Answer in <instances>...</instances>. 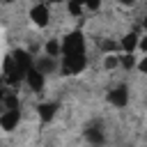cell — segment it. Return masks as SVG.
<instances>
[{
  "mask_svg": "<svg viewBox=\"0 0 147 147\" xmlns=\"http://www.w3.org/2000/svg\"><path fill=\"white\" fill-rule=\"evenodd\" d=\"M85 53V37L80 30L69 32L62 39V55H83Z\"/></svg>",
  "mask_w": 147,
  "mask_h": 147,
  "instance_id": "1",
  "label": "cell"
},
{
  "mask_svg": "<svg viewBox=\"0 0 147 147\" xmlns=\"http://www.w3.org/2000/svg\"><path fill=\"white\" fill-rule=\"evenodd\" d=\"M85 67H87L85 53L83 55H62V64H60L62 76H78L85 71Z\"/></svg>",
  "mask_w": 147,
  "mask_h": 147,
  "instance_id": "2",
  "label": "cell"
},
{
  "mask_svg": "<svg viewBox=\"0 0 147 147\" xmlns=\"http://www.w3.org/2000/svg\"><path fill=\"white\" fill-rule=\"evenodd\" d=\"M30 21L37 25V28H46L51 23V11L44 2H37L32 9H30Z\"/></svg>",
  "mask_w": 147,
  "mask_h": 147,
  "instance_id": "3",
  "label": "cell"
},
{
  "mask_svg": "<svg viewBox=\"0 0 147 147\" xmlns=\"http://www.w3.org/2000/svg\"><path fill=\"white\" fill-rule=\"evenodd\" d=\"M108 103H113L115 108H124V106H129V87L126 85H117V87H113L110 92H108Z\"/></svg>",
  "mask_w": 147,
  "mask_h": 147,
  "instance_id": "4",
  "label": "cell"
},
{
  "mask_svg": "<svg viewBox=\"0 0 147 147\" xmlns=\"http://www.w3.org/2000/svg\"><path fill=\"white\" fill-rule=\"evenodd\" d=\"M25 83H28V87H30L32 92H41V90H44V83H46V76H44L37 67H32V69L28 71V76H25Z\"/></svg>",
  "mask_w": 147,
  "mask_h": 147,
  "instance_id": "5",
  "label": "cell"
},
{
  "mask_svg": "<svg viewBox=\"0 0 147 147\" xmlns=\"http://www.w3.org/2000/svg\"><path fill=\"white\" fill-rule=\"evenodd\" d=\"M18 122H21V110H5L2 115H0V126H2V131H14L16 126H18Z\"/></svg>",
  "mask_w": 147,
  "mask_h": 147,
  "instance_id": "6",
  "label": "cell"
},
{
  "mask_svg": "<svg viewBox=\"0 0 147 147\" xmlns=\"http://www.w3.org/2000/svg\"><path fill=\"white\" fill-rule=\"evenodd\" d=\"M34 67H37L44 76H48V74H55V69H57V60L51 57V55H41V57L34 60Z\"/></svg>",
  "mask_w": 147,
  "mask_h": 147,
  "instance_id": "7",
  "label": "cell"
},
{
  "mask_svg": "<svg viewBox=\"0 0 147 147\" xmlns=\"http://www.w3.org/2000/svg\"><path fill=\"white\" fill-rule=\"evenodd\" d=\"M55 113H57V103H39L37 106V115H39V119L44 122V124H48V122H53L55 119Z\"/></svg>",
  "mask_w": 147,
  "mask_h": 147,
  "instance_id": "8",
  "label": "cell"
},
{
  "mask_svg": "<svg viewBox=\"0 0 147 147\" xmlns=\"http://www.w3.org/2000/svg\"><path fill=\"white\" fill-rule=\"evenodd\" d=\"M138 44H140V37H138L136 32H129V34H124V37H122L119 48H122V53L133 55V51H138Z\"/></svg>",
  "mask_w": 147,
  "mask_h": 147,
  "instance_id": "9",
  "label": "cell"
},
{
  "mask_svg": "<svg viewBox=\"0 0 147 147\" xmlns=\"http://www.w3.org/2000/svg\"><path fill=\"white\" fill-rule=\"evenodd\" d=\"M85 138H87L94 147H101V145L106 142V136H103V131H101L99 126H87V129H85Z\"/></svg>",
  "mask_w": 147,
  "mask_h": 147,
  "instance_id": "10",
  "label": "cell"
},
{
  "mask_svg": "<svg viewBox=\"0 0 147 147\" xmlns=\"http://www.w3.org/2000/svg\"><path fill=\"white\" fill-rule=\"evenodd\" d=\"M44 51H46V55H51V57H60L62 55V41H57V39H48L46 41V46H44Z\"/></svg>",
  "mask_w": 147,
  "mask_h": 147,
  "instance_id": "11",
  "label": "cell"
},
{
  "mask_svg": "<svg viewBox=\"0 0 147 147\" xmlns=\"http://www.w3.org/2000/svg\"><path fill=\"white\" fill-rule=\"evenodd\" d=\"M2 106H5V110H18V94L5 92L2 94Z\"/></svg>",
  "mask_w": 147,
  "mask_h": 147,
  "instance_id": "12",
  "label": "cell"
},
{
  "mask_svg": "<svg viewBox=\"0 0 147 147\" xmlns=\"http://www.w3.org/2000/svg\"><path fill=\"white\" fill-rule=\"evenodd\" d=\"M138 62L133 60V55H129V53H122L119 55V67H124V69H133Z\"/></svg>",
  "mask_w": 147,
  "mask_h": 147,
  "instance_id": "13",
  "label": "cell"
},
{
  "mask_svg": "<svg viewBox=\"0 0 147 147\" xmlns=\"http://www.w3.org/2000/svg\"><path fill=\"white\" fill-rule=\"evenodd\" d=\"M67 9H69V14H71V16H76V18H78V16L83 14V9H85V7H83V5H78V2H74V0H67Z\"/></svg>",
  "mask_w": 147,
  "mask_h": 147,
  "instance_id": "14",
  "label": "cell"
},
{
  "mask_svg": "<svg viewBox=\"0 0 147 147\" xmlns=\"http://www.w3.org/2000/svg\"><path fill=\"white\" fill-rule=\"evenodd\" d=\"M101 51H103L106 55H110V53H115V51H122V48H119V44H115V41L106 39V41L101 44Z\"/></svg>",
  "mask_w": 147,
  "mask_h": 147,
  "instance_id": "15",
  "label": "cell"
},
{
  "mask_svg": "<svg viewBox=\"0 0 147 147\" xmlns=\"http://www.w3.org/2000/svg\"><path fill=\"white\" fill-rule=\"evenodd\" d=\"M103 67H106V69H115V67H119V55H106Z\"/></svg>",
  "mask_w": 147,
  "mask_h": 147,
  "instance_id": "16",
  "label": "cell"
},
{
  "mask_svg": "<svg viewBox=\"0 0 147 147\" xmlns=\"http://www.w3.org/2000/svg\"><path fill=\"white\" fill-rule=\"evenodd\" d=\"M101 7V0H85V9H90V11H96Z\"/></svg>",
  "mask_w": 147,
  "mask_h": 147,
  "instance_id": "17",
  "label": "cell"
},
{
  "mask_svg": "<svg viewBox=\"0 0 147 147\" xmlns=\"http://www.w3.org/2000/svg\"><path fill=\"white\" fill-rule=\"evenodd\" d=\"M136 69H138L140 74H147V55H142V60L136 64Z\"/></svg>",
  "mask_w": 147,
  "mask_h": 147,
  "instance_id": "18",
  "label": "cell"
},
{
  "mask_svg": "<svg viewBox=\"0 0 147 147\" xmlns=\"http://www.w3.org/2000/svg\"><path fill=\"white\" fill-rule=\"evenodd\" d=\"M138 51L147 55V34H142V37H140V44H138Z\"/></svg>",
  "mask_w": 147,
  "mask_h": 147,
  "instance_id": "19",
  "label": "cell"
},
{
  "mask_svg": "<svg viewBox=\"0 0 147 147\" xmlns=\"http://www.w3.org/2000/svg\"><path fill=\"white\" fill-rule=\"evenodd\" d=\"M119 2H122V5H133L136 0H119Z\"/></svg>",
  "mask_w": 147,
  "mask_h": 147,
  "instance_id": "20",
  "label": "cell"
},
{
  "mask_svg": "<svg viewBox=\"0 0 147 147\" xmlns=\"http://www.w3.org/2000/svg\"><path fill=\"white\" fill-rule=\"evenodd\" d=\"M142 28H145V34H147V16H145V21H142Z\"/></svg>",
  "mask_w": 147,
  "mask_h": 147,
  "instance_id": "21",
  "label": "cell"
},
{
  "mask_svg": "<svg viewBox=\"0 0 147 147\" xmlns=\"http://www.w3.org/2000/svg\"><path fill=\"white\" fill-rule=\"evenodd\" d=\"M2 2H5V5H11V2H14V0H2Z\"/></svg>",
  "mask_w": 147,
  "mask_h": 147,
  "instance_id": "22",
  "label": "cell"
},
{
  "mask_svg": "<svg viewBox=\"0 0 147 147\" xmlns=\"http://www.w3.org/2000/svg\"><path fill=\"white\" fill-rule=\"evenodd\" d=\"M48 2H62V0H48Z\"/></svg>",
  "mask_w": 147,
  "mask_h": 147,
  "instance_id": "23",
  "label": "cell"
}]
</instances>
